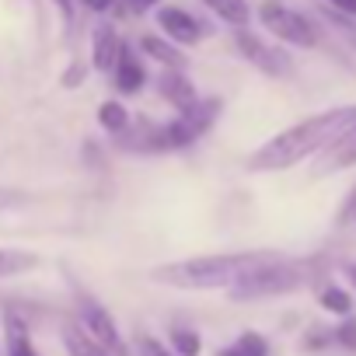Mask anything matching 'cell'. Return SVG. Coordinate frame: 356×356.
<instances>
[{
	"instance_id": "6da1fadb",
	"label": "cell",
	"mask_w": 356,
	"mask_h": 356,
	"mask_svg": "<svg viewBox=\"0 0 356 356\" xmlns=\"http://www.w3.org/2000/svg\"><path fill=\"white\" fill-rule=\"evenodd\" d=\"M356 126V105H339V108H325L318 115H307L293 126H286L283 133L269 136L259 150L248 154L245 168L255 175H269V171H290L300 161L325 154L332 143H339L349 129Z\"/></svg>"
},
{
	"instance_id": "7a4b0ae2",
	"label": "cell",
	"mask_w": 356,
	"mask_h": 356,
	"mask_svg": "<svg viewBox=\"0 0 356 356\" xmlns=\"http://www.w3.org/2000/svg\"><path fill=\"white\" fill-rule=\"evenodd\" d=\"M280 259L276 252L252 248V252H220V255H196V259H178L164 262L150 273L154 283L175 286V290H231L238 286L252 269Z\"/></svg>"
},
{
	"instance_id": "3957f363",
	"label": "cell",
	"mask_w": 356,
	"mask_h": 356,
	"mask_svg": "<svg viewBox=\"0 0 356 356\" xmlns=\"http://www.w3.org/2000/svg\"><path fill=\"white\" fill-rule=\"evenodd\" d=\"M304 283H307V269L280 255V259L252 269L238 286L227 290V297L238 300V304H245V300H269V297H286V293L300 290Z\"/></svg>"
},
{
	"instance_id": "277c9868",
	"label": "cell",
	"mask_w": 356,
	"mask_h": 356,
	"mask_svg": "<svg viewBox=\"0 0 356 356\" xmlns=\"http://www.w3.org/2000/svg\"><path fill=\"white\" fill-rule=\"evenodd\" d=\"M220 108H224L220 98H200L189 112H178L171 122H161L154 129L150 150H186V147H193L196 140H203L210 133Z\"/></svg>"
},
{
	"instance_id": "5b68a950",
	"label": "cell",
	"mask_w": 356,
	"mask_h": 356,
	"mask_svg": "<svg viewBox=\"0 0 356 356\" xmlns=\"http://www.w3.org/2000/svg\"><path fill=\"white\" fill-rule=\"evenodd\" d=\"M259 22L280 42H290V46H300V49H314L318 46V29L300 11L280 4V0H266V4L259 8Z\"/></svg>"
},
{
	"instance_id": "8992f818",
	"label": "cell",
	"mask_w": 356,
	"mask_h": 356,
	"mask_svg": "<svg viewBox=\"0 0 356 356\" xmlns=\"http://www.w3.org/2000/svg\"><path fill=\"white\" fill-rule=\"evenodd\" d=\"M77 321H81L112 356H129V349H126V342H122V335H119L115 318H112L108 307H102L91 293H77Z\"/></svg>"
},
{
	"instance_id": "52a82bcc",
	"label": "cell",
	"mask_w": 356,
	"mask_h": 356,
	"mask_svg": "<svg viewBox=\"0 0 356 356\" xmlns=\"http://www.w3.org/2000/svg\"><path fill=\"white\" fill-rule=\"evenodd\" d=\"M234 46L241 49V56H245L248 63H255V67H259L262 74H269V77H290V74H293V60H290L283 49L262 42L259 35H252V32H245V29L234 32Z\"/></svg>"
},
{
	"instance_id": "ba28073f",
	"label": "cell",
	"mask_w": 356,
	"mask_h": 356,
	"mask_svg": "<svg viewBox=\"0 0 356 356\" xmlns=\"http://www.w3.org/2000/svg\"><path fill=\"white\" fill-rule=\"evenodd\" d=\"M157 25H161V32L175 46H196V42H203V25L189 11H182V8H161L157 11Z\"/></svg>"
},
{
	"instance_id": "9c48e42d",
	"label": "cell",
	"mask_w": 356,
	"mask_h": 356,
	"mask_svg": "<svg viewBox=\"0 0 356 356\" xmlns=\"http://www.w3.org/2000/svg\"><path fill=\"white\" fill-rule=\"evenodd\" d=\"M157 91H161V98H164L175 112H189V108L200 102L196 84L186 77V70H164V74L157 77Z\"/></svg>"
},
{
	"instance_id": "30bf717a",
	"label": "cell",
	"mask_w": 356,
	"mask_h": 356,
	"mask_svg": "<svg viewBox=\"0 0 356 356\" xmlns=\"http://www.w3.org/2000/svg\"><path fill=\"white\" fill-rule=\"evenodd\" d=\"M122 46L126 42L119 39V32L112 25H98L95 35H91V67L102 70V74H112L119 56H122Z\"/></svg>"
},
{
	"instance_id": "8fae6325",
	"label": "cell",
	"mask_w": 356,
	"mask_h": 356,
	"mask_svg": "<svg viewBox=\"0 0 356 356\" xmlns=\"http://www.w3.org/2000/svg\"><path fill=\"white\" fill-rule=\"evenodd\" d=\"M112 81H115V88H119L122 95L143 91V84H147V67L140 63V56H136L129 46H122V56H119V63H115V70H112Z\"/></svg>"
},
{
	"instance_id": "7c38bea8",
	"label": "cell",
	"mask_w": 356,
	"mask_h": 356,
	"mask_svg": "<svg viewBox=\"0 0 356 356\" xmlns=\"http://www.w3.org/2000/svg\"><path fill=\"white\" fill-rule=\"evenodd\" d=\"M353 164H356V126H353L339 143H332V147L321 154L314 175H335V171H346V168H353Z\"/></svg>"
},
{
	"instance_id": "4fadbf2b",
	"label": "cell",
	"mask_w": 356,
	"mask_h": 356,
	"mask_svg": "<svg viewBox=\"0 0 356 356\" xmlns=\"http://www.w3.org/2000/svg\"><path fill=\"white\" fill-rule=\"evenodd\" d=\"M63 346H67L70 356H112L81 321H67L63 325Z\"/></svg>"
},
{
	"instance_id": "5bb4252c",
	"label": "cell",
	"mask_w": 356,
	"mask_h": 356,
	"mask_svg": "<svg viewBox=\"0 0 356 356\" xmlns=\"http://www.w3.org/2000/svg\"><path fill=\"white\" fill-rule=\"evenodd\" d=\"M4 342H8V356H39L32 346V332H29L25 318L15 311L4 314Z\"/></svg>"
},
{
	"instance_id": "9a60e30c",
	"label": "cell",
	"mask_w": 356,
	"mask_h": 356,
	"mask_svg": "<svg viewBox=\"0 0 356 356\" xmlns=\"http://www.w3.org/2000/svg\"><path fill=\"white\" fill-rule=\"evenodd\" d=\"M140 49L147 56H154L157 63H164V70H186V53H178L171 42H164L157 35H140Z\"/></svg>"
},
{
	"instance_id": "2e32d148",
	"label": "cell",
	"mask_w": 356,
	"mask_h": 356,
	"mask_svg": "<svg viewBox=\"0 0 356 356\" xmlns=\"http://www.w3.org/2000/svg\"><path fill=\"white\" fill-rule=\"evenodd\" d=\"M217 356H269V339L262 335V332H241L238 339H234V346H227V349H217Z\"/></svg>"
},
{
	"instance_id": "e0dca14e",
	"label": "cell",
	"mask_w": 356,
	"mask_h": 356,
	"mask_svg": "<svg viewBox=\"0 0 356 356\" xmlns=\"http://www.w3.org/2000/svg\"><path fill=\"white\" fill-rule=\"evenodd\" d=\"M207 8H210L220 22L234 25V29H245V25H248V18H252L248 0H207Z\"/></svg>"
},
{
	"instance_id": "ac0fdd59",
	"label": "cell",
	"mask_w": 356,
	"mask_h": 356,
	"mask_svg": "<svg viewBox=\"0 0 356 356\" xmlns=\"http://www.w3.org/2000/svg\"><path fill=\"white\" fill-rule=\"evenodd\" d=\"M39 266V255L32 252H22V248H0V280H8V276H22L29 269Z\"/></svg>"
},
{
	"instance_id": "d6986e66",
	"label": "cell",
	"mask_w": 356,
	"mask_h": 356,
	"mask_svg": "<svg viewBox=\"0 0 356 356\" xmlns=\"http://www.w3.org/2000/svg\"><path fill=\"white\" fill-rule=\"evenodd\" d=\"M98 126H102L105 133H112V136H122V133L129 129V112H126V105H122V102H102V105H98Z\"/></svg>"
},
{
	"instance_id": "ffe728a7",
	"label": "cell",
	"mask_w": 356,
	"mask_h": 356,
	"mask_svg": "<svg viewBox=\"0 0 356 356\" xmlns=\"http://www.w3.org/2000/svg\"><path fill=\"white\" fill-rule=\"evenodd\" d=\"M168 342H171L175 356H200L203 353V335L196 328H186V325H175L168 332Z\"/></svg>"
},
{
	"instance_id": "44dd1931",
	"label": "cell",
	"mask_w": 356,
	"mask_h": 356,
	"mask_svg": "<svg viewBox=\"0 0 356 356\" xmlns=\"http://www.w3.org/2000/svg\"><path fill=\"white\" fill-rule=\"evenodd\" d=\"M318 304H321V311H328V314H335V318H353V297H349L342 286H335V283L321 286Z\"/></svg>"
},
{
	"instance_id": "7402d4cb",
	"label": "cell",
	"mask_w": 356,
	"mask_h": 356,
	"mask_svg": "<svg viewBox=\"0 0 356 356\" xmlns=\"http://www.w3.org/2000/svg\"><path fill=\"white\" fill-rule=\"evenodd\" d=\"M332 335L342 349H356V318H342V325L332 328Z\"/></svg>"
},
{
	"instance_id": "603a6c76",
	"label": "cell",
	"mask_w": 356,
	"mask_h": 356,
	"mask_svg": "<svg viewBox=\"0 0 356 356\" xmlns=\"http://www.w3.org/2000/svg\"><path fill=\"white\" fill-rule=\"evenodd\" d=\"M328 342H335L332 332H325V328H311V335L304 339V349H321V346H328Z\"/></svg>"
},
{
	"instance_id": "cb8c5ba5",
	"label": "cell",
	"mask_w": 356,
	"mask_h": 356,
	"mask_svg": "<svg viewBox=\"0 0 356 356\" xmlns=\"http://www.w3.org/2000/svg\"><path fill=\"white\" fill-rule=\"evenodd\" d=\"M84 77H88V67H84V63H74V67L63 74V88H77V84H84Z\"/></svg>"
},
{
	"instance_id": "d4e9b609",
	"label": "cell",
	"mask_w": 356,
	"mask_h": 356,
	"mask_svg": "<svg viewBox=\"0 0 356 356\" xmlns=\"http://www.w3.org/2000/svg\"><path fill=\"white\" fill-rule=\"evenodd\" d=\"M140 353H143V356H175V353H168V349H164L157 339H150V335L140 339Z\"/></svg>"
},
{
	"instance_id": "484cf974",
	"label": "cell",
	"mask_w": 356,
	"mask_h": 356,
	"mask_svg": "<svg viewBox=\"0 0 356 356\" xmlns=\"http://www.w3.org/2000/svg\"><path fill=\"white\" fill-rule=\"evenodd\" d=\"M115 4L119 0H84V8L95 11V15H108V11H115Z\"/></svg>"
},
{
	"instance_id": "4316f807",
	"label": "cell",
	"mask_w": 356,
	"mask_h": 356,
	"mask_svg": "<svg viewBox=\"0 0 356 356\" xmlns=\"http://www.w3.org/2000/svg\"><path fill=\"white\" fill-rule=\"evenodd\" d=\"M325 4H332V11H342V15L356 18V0H325Z\"/></svg>"
},
{
	"instance_id": "83f0119b",
	"label": "cell",
	"mask_w": 356,
	"mask_h": 356,
	"mask_svg": "<svg viewBox=\"0 0 356 356\" xmlns=\"http://www.w3.org/2000/svg\"><path fill=\"white\" fill-rule=\"evenodd\" d=\"M349 217H356V189H353V196H349V203L342 207V224H346Z\"/></svg>"
},
{
	"instance_id": "f1b7e54d",
	"label": "cell",
	"mask_w": 356,
	"mask_h": 356,
	"mask_svg": "<svg viewBox=\"0 0 356 356\" xmlns=\"http://www.w3.org/2000/svg\"><path fill=\"white\" fill-rule=\"evenodd\" d=\"M161 4V0H129V8L140 15V11H147V8H157Z\"/></svg>"
},
{
	"instance_id": "f546056e",
	"label": "cell",
	"mask_w": 356,
	"mask_h": 356,
	"mask_svg": "<svg viewBox=\"0 0 356 356\" xmlns=\"http://www.w3.org/2000/svg\"><path fill=\"white\" fill-rule=\"evenodd\" d=\"M60 8H63V15H67V22L74 18V0H60Z\"/></svg>"
},
{
	"instance_id": "4dcf8cb0",
	"label": "cell",
	"mask_w": 356,
	"mask_h": 356,
	"mask_svg": "<svg viewBox=\"0 0 356 356\" xmlns=\"http://www.w3.org/2000/svg\"><path fill=\"white\" fill-rule=\"evenodd\" d=\"M346 273H349V283H353V286H356V262H353V266H349V269H346Z\"/></svg>"
}]
</instances>
